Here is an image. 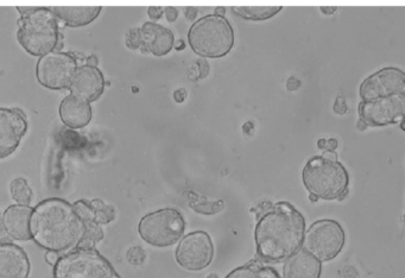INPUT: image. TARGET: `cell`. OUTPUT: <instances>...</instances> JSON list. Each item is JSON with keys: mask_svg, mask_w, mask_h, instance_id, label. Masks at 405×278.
<instances>
[{"mask_svg": "<svg viewBox=\"0 0 405 278\" xmlns=\"http://www.w3.org/2000/svg\"><path fill=\"white\" fill-rule=\"evenodd\" d=\"M306 220L289 202L270 204L256 226L257 257L267 263L287 261L302 248Z\"/></svg>", "mask_w": 405, "mask_h": 278, "instance_id": "1", "label": "cell"}, {"mask_svg": "<svg viewBox=\"0 0 405 278\" xmlns=\"http://www.w3.org/2000/svg\"><path fill=\"white\" fill-rule=\"evenodd\" d=\"M30 233L32 240L44 250L67 253L80 246L86 224L68 201L49 197L32 209Z\"/></svg>", "mask_w": 405, "mask_h": 278, "instance_id": "2", "label": "cell"}, {"mask_svg": "<svg viewBox=\"0 0 405 278\" xmlns=\"http://www.w3.org/2000/svg\"><path fill=\"white\" fill-rule=\"evenodd\" d=\"M21 13L18 21L17 41L32 56L42 57L55 52L60 42L59 19L49 8H17Z\"/></svg>", "mask_w": 405, "mask_h": 278, "instance_id": "3", "label": "cell"}, {"mask_svg": "<svg viewBox=\"0 0 405 278\" xmlns=\"http://www.w3.org/2000/svg\"><path fill=\"white\" fill-rule=\"evenodd\" d=\"M302 181L309 194L321 200L342 201L349 195V171L338 160L313 157L303 168Z\"/></svg>", "mask_w": 405, "mask_h": 278, "instance_id": "4", "label": "cell"}, {"mask_svg": "<svg viewBox=\"0 0 405 278\" xmlns=\"http://www.w3.org/2000/svg\"><path fill=\"white\" fill-rule=\"evenodd\" d=\"M188 42L200 56L220 58L232 50L234 31L226 18L207 14L190 26Z\"/></svg>", "mask_w": 405, "mask_h": 278, "instance_id": "5", "label": "cell"}, {"mask_svg": "<svg viewBox=\"0 0 405 278\" xmlns=\"http://www.w3.org/2000/svg\"><path fill=\"white\" fill-rule=\"evenodd\" d=\"M54 278H121L95 248H75L60 257Z\"/></svg>", "mask_w": 405, "mask_h": 278, "instance_id": "6", "label": "cell"}, {"mask_svg": "<svg viewBox=\"0 0 405 278\" xmlns=\"http://www.w3.org/2000/svg\"><path fill=\"white\" fill-rule=\"evenodd\" d=\"M185 217L177 209L163 208L144 215L138 225L143 240L156 248H169L185 233Z\"/></svg>", "mask_w": 405, "mask_h": 278, "instance_id": "7", "label": "cell"}, {"mask_svg": "<svg viewBox=\"0 0 405 278\" xmlns=\"http://www.w3.org/2000/svg\"><path fill=\"white\" fill-rule=\"evenodd\" d=\"M345 242V231L339 222L332 219H321L311 224L306 231L302 248L322 263L339 256Z\"/></svg>", "mask_w": 405, "mask_h": 278, "instance_id": "8", "label": "cell"}, {"mask_svg": "<svg viewBox=\"0 0 405 278\" xmlns=\"http://www.w3.org/2000/svg\"><path fill=\"white\" fill-rule=\"evenodd\" d=\"M405 118V96H393L377 100L360 101L358 106V130L367 127L401 124Z\"/></svg>", "mask_w": 405, "mask_h": 278, "instance_id": "9", "label": "cell"}, {"mask_svg": "<svg viewBox=\"0 0 405 278\" xmlns=\"http://www.w3.org/2000/svg\"><path fill=\"white\" fill-rule=\"evenodd\" d=\"M78 62L68 52H52L39 57L36 65V76L43 87L52 91L70 89Z\"/></svg>", "mask_w": 405, "mask_h": 278, "instance_id": "10", "label": "cell"}, {"mask_svg": "<svg viewBox=\"0 0 405 278\" xmlns=\"http://www.w3.org/2000/svg\"><path fill=\"white\" fill-rule=\"evenodd\" d=\"M214 257L211 237L203 231L191 232L180 240L175 251L177 264L189 271L206 269Z\"/></svg>", "mask_w": 405, "mask_h": 278, "instance_id": "11", "label": "cell"}, {"mask_svg": "<svg viewBox=\"0 0 405 278\" xmlns=\"http://www.w3.org/2000/svg\"><path fill=\"white\" fill-rule=\"evenodd\" d=\"M405 96V73L397 67H385L367 76L359 87L362 101Z\"/></svg>", "mask_w": 405, "mask_h": 278, "instance_id": "12", "label": "cell"}, {"mask_svg": "<svg viewBox=\"0 0 405 278\" xmlns=\"http://www.w3.org/2000/svg\"><path fill=\"white\" fill-rule=\"evenodd\" d=\"M28 131V120L22 109L0 107V160L17 150Z\"/></svg>", "mask_w": 405, "mask_h": 278, "instance_id": "13", "label": "cell"}, {"mask_svg": "<svg viewBox=\"0 0 405 278\" xmlns=\"http://www.w3.org/2000/svg\"><path fill=\"white\" fill-rule=\"evenodd\" d=\"M70 94L78 96L87 103L98 100L104 93L105 78L98 67H79L70 83Z\"/></svg>", "mask_w": 405, "mask_h": 278, "instance_id": "14", "label": "cell"}, {"mask_svg": "<svg viewBox=\"0 0 405 278\" xmlns=\"http://www.w3.org/2000/svg\"><path fill=\"white\" fill-rule=\"evenodd\" d=\"M141 49L155 56H165L172 52L175 44L173 31L158 23L147 22L139 29Z\"/></svg>", "mask_w": 405, "mask_h": 278, "instance_id": "15", "label": "cell"}, {"mask_svg": "<svg viewBox=\"0 0 405 278\" xmlns=\"http://www.w3.org/2000/svg\"><path fill=\"white\" fill-rule=\"evenodd\" d=\"M30 261L16 244L0 243V278H29Z\"/></svg>", "mask_w": 405, "mask_h": 278, "instance_id": "16", "label": "cell"}, {"mask_svg": "<svg viewBox=\"0 0 405 278\" xmlns=\"http://www.w3.org/2000/svg\"><path fill=\"white\" fill-rule=\"evenodd\" d=\"M30 206L12 204L5 209L3 214L5 230L10 238L19 242L31 240L30 219L32 214Z\"/></svg>", "mask_w": 405, "mask_h": 278, "instance_id": "17", "label": "cell"}, {"mask_svg": "<svg viewBox=\"0 0 405 278\" xmlns=\"http://www.w3.org/2000/svg\"><path fill=\"white\" fill-rule=\"evenodd\" d=\"M59 112L62 122L70 129H82L92 120L91 104L73 94L61 101Z\"/></svg>", "mask_w": 405, "mask_h": 278, "instance_id": "18", "label": "cell"}, {"mask_svg": "<svg viewBox=\"0 0 405 278\" xmlns=\"http://www.w3.org/2000/svg\"><path fill=\"white\" fill-rule=\"evenodd\" d=\"M322 266L319 259L300 248L285 261L283 278H320Z\"/></svg>", "mask_w": 405, "mask_h": 278, "instance_id": "19", "label": "cell"}, {"mask_svg": "<svg viewBox=\"0 0 405 278\" xmlns=\"http://www.w3.org/2000/svg\"><path fill=\"white\" fill-rule=\"evenodd\" d=\"M59 22L70 28L85 26L94 22L101 12L100 6H50Z\"/></svg>", "mask_w": 405, "mask_h": 278, "instance_id": "20", "label": "cell"}, {"mask_svg": "<svg viewBox=\"0 0 405 278\" xmlns=\"http://www.w3.org/2000/svg\"><path fill=\"white\" fill-rule=\"evenodd\" d=\"M225 278H282L276 270L270 266L250 263L231 271Z\"/></svg>", "mask_w": 405, "mask_h": 278, "instance_id": "21", "label": "cell"}, {"mask_svg": "<svg viewBox=\"0 0 405 278\" xmlns=\"http://www.w3.org/2000/svg\"><path fill=\"white\" fill-rule=\"evenodd\" d=\"M282 10V6H234L233 11L237 13L238 16L247 19V21H255L262 22L276 16L277 13Z\"/></svg>", "mask_w": 405, "mask_h": 278, "instance_id": "22", "label": "cell"}, {"mask_svg": "<svg viewBox=\"0 0 405 278\" xmlns=\"http://www.w3.org/2000/svg\"><path fill=\"white\" fill-rule=\"evenodd\" d=\"M190 196L193 199L189 200L190 208L198 214H205V215H213V214L220 213L224 209V201H208L205 197L198 196L194 193H190Z\"/></svg>", "mask_w": 405, "mask_h": 278, "instance_id": "23", "label": "cell"}, {"mask_svg": "<svg viewBox=\"0 0 405 278\" xmlns=\"http://www.w3.org/2000/svg\"><path fill=\"white\" fill-rule=\"evenodd\" d=\"M10 191L17 204L29 206L32 201V191L24 178H16L10 184Z\"/></svg>", "mask_w": 405, "mask_h": 278, "instance_id": "24", "label": "cell"}, {"mask_svg": "<svg viewBox=\"0 0 405 278\" xmlns=\"http://www.w3.org/2000/svg\"><path fill=\"white\" fill-rule=\"evenodd\" d=\"M91 207L94 213V220L96 224L103 225L112 222L116 217V211L111 204H105L104 201L100 199H94L91 201Z\"/></svg>", "mask_w": 405, "mask_h": 278, "instance_id": "25", "label": "cell"}, {"mask_svg": "<svg viewBox=\"0 0 405 278\" xmlns=\"http://www.w3.org/2000/svg\"><path fill=\"white\" fill-rule=\"evenodd\" d=\"M75 212L79 217H81L82 222L87 224V222H95L94 213L91 207V202L86 200H79L73 204Z\"/></svg>", "mask_w": 405, "mask_h": 278, "instance_id": "26", "label": "cell"}, {"mask_svg": "<svg viewBox=\"0 0 405 278\" xmlns=\"http://www.w3.org/2000/svg\"><path fill=\"white\" fill-rule=\"evenodd\" d=\"M126 258L129 264L134 266H141L144 264V261L147 259V253L143 250L141 246H134L129 248L127 253H126Z\"/></svg>", "mask_w": 405, "mask_h": 278, "instance_id": "27", "label": "cell"}, {"mask_svg": "<svg viewBox=\"0 0 405 278\" xmlns=\"http://www.w3.org/2000/svg\"><path fill=\"white\" fill-rule=\"evenodd\" d=\"M126 45L129 49L141 48V34L139 29H132L129 31V35L126 37Z\"/></svg>", "mask_w": 405, "mask_h": 278, "instance_id": "28", "label": "cell"}, {"mask_svg": "<svg viewBox=\"0 0 405 278\" xmlns=\"http://www.w3.org/2000/svg\"><path fill=\"white\" fill-rule=\"evenodd\" d=\"M349 111L347 104H346L345 98L342 96H339L336 98L335 104H334V112L338 114H345Z\"/></svg>", "mask_w": 405, "mask_h": 278, "instance_id": "29", "label": "cell"}, {"mask_svg": "<svg viewBox=\"0 0 405 278\" xmlns=\"http://www.w3.org/2000/svg\"><path fill=\"white\" fill-rule=\"evenodd\" d=\"M164 9L163 8H160V6H151L147 10V14H149V17L152 19V21H158L162 16H163Z\"/></svg>", "mask_w": 405, "mask_h": 278, "instance_id": "30", "label": "cell"}, {"mask_svg": "<svg viewBox=\"0 0 405 278\" xmlns=\"http://www.w3.org/2000/svg\"><path fill=\"white\" fill-rule=\"evenodd\" d=\"M164 13H165V17L168 19V22H175L176 21L177 16H178V11L173 6H168L164 9Z\"/></svg>", "mask_w": 405, "mask_h": 278, "instance_id": "31", "label": "cell"}, {"mask_svg": "<svg viewBox=\"0 0 405 278\" xmlns=\"http://www.w3.org/2000/svg\"><path fill=\"white\" fill-rule=\"evenodd\" d=\"M45 259H47L48 263L50 266H56L57 261L60 259V256H59V253H54V251H47V253H45Z\"/></svg>", "mask_w": 405, "mask_h": 278, "instance_id": "32", "label": "cell"}, {"mask_svg": "<svg viewBox=\"0 0 405 278\" xmlns=\"http://www.w3.org/2000/svg\"><path fill=\"white\" fill-rule=\"evenodd\" d=\"M336 148H338V140H336L335 138L327 139V140H326L324 151L335 152Z\"/></svg>", "mask_w": 405, "mask_h": 278, "instance_id": "33", "label": "cell"}, {"mask_svg": "<svg viewBox=\"0 0 405 278\" xmlns=\"http://www.w3.org/2000/svg\"><path fill=\"white\" fill-rule=\"evenodd\" d=\"M6 230H5L4 220H3V215L0 214V243H6Z\"/></svg>", "mask_w": 405, "mask_h": 278, "instance_id": "34", "label": "cell"}, {"mask_svg": "<svg viewBox=\"0 0 405 278\" xmlns=\"http://www.w3.org/2000/svg\"><path fill=\"white\" fill-rule=\"evenodd\" d=\"M287 86H288V89H290V91H295V89H298L300 87V81H298V78H293H293H289Z\"/></svg>", "mask_w": 405, "mask_h": 278, "instance_id": "35", "label": "cell"}, {"mask_svg": "<svg viewBox=\"0 0 405 278\" xmlns=\"http://www.w3.org/2000/svg\"><path fill=\"white\" fill-rule=\"evenodd\" d=\"M174 98H175V100H176L177 103H182V101L185 99V91H183V89H178V91L174 93Z\"/></svg>", "mask_w": 405, "mask_h": 278, "instance_id": "36", "label": "cell"}, {"mask_svg": "<svg viewBox=\"0 0 405 278\" xmlns=\"http://www.w3.org/2000/svg\"><path fill=\"white\" fill-rule=\"evenodd\" d=\"M185 16L189 19V21H194L196 17V9L194 8H187L185 9Z\"/></svg>", "mask_w": 405, "mask_h": 278, "instance_id": "37", "label": "cell"}, {"mask_svg": "<svg viewBox=\"0 0 405 278\" xmlns=\"http://www.w3.org/2000/svg\"><path fill=\"white\" fill-rule=\"evenodd\" d=\"M98 57L95 56V55H91V56L87 57V65H90V67H96L98 65Z\"/></svg>", "mask_w": 405, "mask_h": 278, "instance_id": "38", "label": "cell"}, {"mask_svg": "<svg viewBox=\"0 0 405 278\" xmlns=\"http://www.w3.org/2000/svg\"><path fill=\"white\" fill-rule=\"evenodd\" d=\"M321 11L324 13V14H333V13L335 12L336 8H321Z\"/></svg>", "mask_w": 405, "mask_h": 278, "instance_id": "39", "label": "cell"}, {"mask_svg": "<svg viewBox=\"0 0 405 278\" xmlns=\"http://www.w3.org/2000/svg\"><path fill=\"white\" fill-rule=\"evenodd\" d=\"M225 11H226V9H225V8H216V13H214V14H216V16H221V17H224Z\"/></svg>", "mask_w": 405, "mask_h": 278, "instance_id": "40", "label": "cell"}, {"mask_svg": "<svg viewBox=\"0 0 405 278\" xmlns=\"http://www.w3.org/2000/svg\"><path fill=\"white\" fill-rule=\"evenodd\" d=\"M309 199H311V201H313V202H315V201L319 200V199H318V197H316V196L311 195V194H309Z\"/></svg>", "mask_w": 405, "mask_h": 278, "instance_id": "41", "label": "cell"}, {"mask_svg": "<svg viewBox=\"0 0 405 278\" xmlns=\"http://www.w3.org/2000/svg\"><path fill=\"white\" fill-rule=\"evenodd\" d=\"M399 125H401L402 130L404 131L405 132V118L404 119H403V122H402L401 124H399Z\"/></svg>", "mask_w": 405, "mask_h": 278, "instance_id": "42", "label": "cell"}, {"mask_svg": "<svg viewBox=\"0 0 405 278\" xmlns=\"http://www.w3.org/2000/svg\"><path fill=\"white\" fill-rule=\"evenodd\" d=\"M207 278H219V276L216 274H209L208 275Z\"/></svg>", "mask_w": 405, "mask_h": 278, "instance_id": "43", "label": "cell"}, {"mask_svg": "<svg viewBox=\"0 0 405 278\" xmlns=\"http://www.w3.org/2000/svg\"><path fill=\"white\" fill-rule=\"evenodd\" d=\"M403 222H404V225H405V213H404V217H403Z\"/></svg>", "mask_w": 405, "mask_h": 278, "instance_id": "44", "label": "cell"}]
</instances>
